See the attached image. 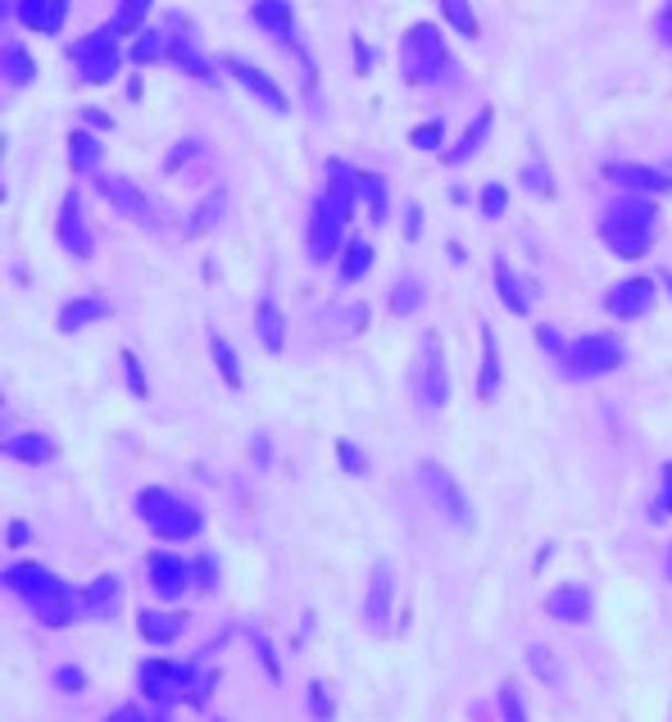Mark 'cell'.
I'll return each instance as SVG.
<instances>
[{
    "label": "cell",
    "mask_w": 672,
    "mask_h": 722,
    "mask_svg": "<svg viewBox=\"0 0 672 722\" xmlns=\"http://www.w3.org/2000/svg\"><path fill=\"white\" fill-rule=\"evenodd\" d=\"M105 722H146V713H141V709H132V704H128V709H119V713H110Z\"/></svg>",
    "instance_id": "obj_55"
},
{
    "label": "cell",
    "mask_w": 672,
    "mask_h": 722,
    "mask_svg": "<svg viewBox=\"0 0 672 722\" xmlns=\"http://www.w3.org/2000/svg\"><path fill=\"white\" fill-rule=\"evenodd\" d=\"M336 182H327V191L318 196L314 205V218H309V260L314 264H327L336 255V246H342V232L346 223L355 218V201H359V173H350L346 164H332L327 169Z\"/></svg>",
    "instance_id": "obj_1"
},
{
    "label": "cell",
    "mask_w": 672,
    "mask_h": 722,
    "mask_svg": "<svg viewBox=\"0 0 672 722\" xmlns=\"http://www.w3.org/2000/svg\"><path fill=\"white\" fill-rule=\"evenodd\" d=\"M604 173L618 182V186H628L637 191V196H650V191H668L672 186V169H641V164H604Z\"/></svg>",
    "instance_id": "obj_17"
},
{
    "label": "cell",
    "mask_w": 672,
    "mask_h": 722,
    "mask_svg": "<svg viewBox=\"0 0 672 722\" xmlns=\"http://www.w3.org/2000/svg\"><path fill=\"white\" fill-rule=\"evenodd\" d=\"M23 541H28V527H23V522H14V527H10V546H14V550H19V546H23Z\"/></svg>",
    "instance_id": "obj_58"
},
{
    "label": "cell",
    "mask_w": 672,
    "mask_h": 722,
    "mask_svg": "<svg viewBox=\"0 0 672 722\" xmlns=\"http://www.w3.org/2000/svg\"><path fill=\"white\" fill-rule=\"evenodd\" d=\"M446 141V123L441 119H431V123H418L414 132H409V146H418V151H437Z\"/></svg>",
    "instance_id": "obj_42"
},
{
    "label": "cell",
    "mask_w": 672,
    "mask_h": 722,
    "mask_svg": "<svg viewBox=\"0 0 672 722\" xmlns=\"http://www.w3.org/2000/svg\"><path fill=\"white\" fill-rule=\"evenodd\" d=\"M418 477H422V487H427V496H431V505H437L450 522H459V527H468L472 522V513H468V500H464V491H459V481L441 468V464H418Z\"/></svg>",
    "instance_id": "obj_11"
},
{
    "label": "cell",
    "mask_w": 672,
    "mask_h": 722,
    "mask_svg": "<svg viewBox=\"0 0 672 722\" xmlns=\"http://www.w3.org/2000/svg\"><path fill=\"white\" fill-rule=\"evenodd\" d=\"M123 373H128L132 396H136V400H151V382H146V373H141V364H136L132 350H123Z\"/></svg>",
    "instance_id": "obj_43"
},
{
    "label": "cell",
    "mask_w": 672,
    "mask_h": 722,
    "mask_svg": "<svg viewBox=\"0 0 672 722\" xmlns=\"http://www.w3.org/2000/svg\"><path fill=\"white\" fill-rule=\"evenodd\" d=\"M441 14L450 19V28H455L459 37H468V41L482 37V28H477V14H472L468 0H441Z\"/></svg>",
    "instance_id": "obj_36"
},
{
    "label": "cell",
    "mask_w": 672,
    "mask_h": 722,
    "mask_svg": "<svg viewBox=\"0 0 672 722\" xmlns=\"http://www.w3.org/2000/svg\"><path fill=\"white\" fill-rule=\"evenodd\" d=\"M500 391V355H496V332L482 323V382H477V400H496Z\"/></svg>",
    "instance_id": "obj_26"
},
{
    "label": "cell",
    "mask_w": 672,
    "mask_h": 722,
    "mask_svg": "<svg viewBox=\"0 0 672 722\" xmlns=\"http://www.w3.org/2000/svg\"><path fill=\"white\" fill-rule=\"evenodd\" d=\"M309 709H314V718H318V722H332V713H336V709H332V695H327V687H323V682H309Z\"/></svg>",
    "instance_id": "obj_47"
},
{
    "label": "cell",
    "mask_w": 672,
    "mask_h": 722,
    "mask_svg": "<svg viewBox=\"0 0 672 722\" xmlns=\"http://www.w3.org/2000/svg\"><path fill=\"white\" fill-rule=\"evenodd\" d=\"M169 60H173L182 73H191V78H214L210 60L196 51V41H191V37H169Z\"/></svg>",
    "instance_id": "obj_28"
},
{
    "label": "cell",
    "mask_w": 672,
    "mask_h": 722,
    "mask_svg": "<svg viewBox=\"0 0 672 722\" xmlns=\"http://www.w3.org/2000/svg\"><path fill=\"white\" fill-rule=\"evenodd\" d=\"M64 14H69V0H19V19L45 37H55L64 28Z\"/></svg>",
    "instance_id": "obj_19"
},
{
    "label": "cell",
    "mask_w": 672,
    "mask_h": 722,
    "mask_svg": "<svg viewBox=\"0 0 672 722\" xmlns=\"http://www.w3.org/2000/svg\"><path fill=\"white\" fill-rule=\"evenodd\" d=\"M672 513V468L663 472V496H659V505H654V518H668Z\"/></svg>",
    "instance_id": "obj_52"
},
{
    "label": "cell",
    "mask_w": 672,
    "mask_h": 722,
    "mask_svg": "<svg viewBox=\"0 0 672 722\" xmlns=\"http://www.w3.org/2000/svg\"><path fill=\"white\" fill-rule=\"evenodd\" d=\"M400 69H405V82L409 87H431V82H441L455 73V60L446 51V41L441 32L431 28V23H414L400 41Z\"/></svg>",
    "instance_id": "obj_4"
},
{
    "label": "cell",
    "mask_w": 672,
    "mask_h": 722,
    "mask_svg": "<svg viewBox=\"0 0 672 722\" xmlns=\"http://www.w3.org/2000/svg\"><path fill=\"white\" fill-rule=\"evenodd\" d=\"M496 286H500V301H505V309H509V314H527V309H532V296L522 292V282H518V273L509 268V260H505V255L496 260Z\"/></svg>",
    "instance_id": "obj_27"
},
{
    "label": "cell",
    "mask_w": 672,
    "mask_h": 722,
    "mask_svg": "<svg viewBox=\"0 0 672 722\" xmlns=\"http://www.w3.org/2000/svg\"><path fill=\"white\" fill-rule=\"evenodd\" d=\"M114 41H119V37H114L110 28H101V32H91V37H82V41L69 45V55H73V64L82 69L86 82H110V78L119 73V45H114Z\"/></svg>",
    "instance_id": "obj_9"
},
{
    "label": "cell",
    "mask_w": 672,
    "mask_h": 722,
    "mask_svg": "<svg viewBox=\"0 0 672 722\" xmlns=\"http://www.w3.org/2000/svg\"><path fill=\"white\" fill-rule=\"evenodd\" d=\"M418 305H422V286H418L414 277L396 282V292H391V314H414Z\"/></svg>",
    "instance_id": "obj_41"
},
{
    "label": "cell",
    "mask_w": 672,
    "mask_h": 722,
    "mask_svg": "<svg viewBox=\"0 0 672 722\" xmlns=\"http://www.w3.org/2000/svg\"><path fill=\"white\" fill-rule=\"evenodd\" d=\"M132 60H136V64L169 60V37H160V32H141L136 45H132Z\"/></svg>",
    "instance_id": "obj_40"
},
{
    "label": "cell",
    "mask_w": 672,
    "mask_h": 722,
    "mask_svg": "<svg viewBox=\"0 0 672 722\" xmlns=\"http://www.w3.org/2000/svg\"><path fill=\"white\" fill-rule=\"evenodd\" d=\"M500 718H505V722H527V709H522V695H518L513 682L500 687Z\"/></svg>",
    "instance_id": "obj_44"
},
{
    "label": "cell",
    "mask_w": 672,
    "mask_h": 722,
    "mask_svg": "<svg viewBox=\"0 0 672 722\" xmlns=\"http://www.w3.org/2000/svg\"><path fill=\"white\" fill-rule=\"evenodd\" d=\"M214 682H218L214 672L196 678V668H191V663H164V659H155V663L141 668V691H146L151 700H182V695L205 700Z\"/></svg>",
    "instance_id": "obj_6"
},
{
    "label": "cell",
    "mask_w": 672,
    "mask_h": 722,
    "mask_svg": "<svg viewBox=\"0 0 672 722\" xmlns=\"http://www.w3.org/2000/svg\"><path fill=\"white\" fill-rule=\"evenodd\" d=\"M69 164H73V173H95L101 169V141L91 132H73L69 136Z\"/></svg>",
    "instance_id": "obj_30"
},
{
    "label": "cell",
    "mask_w": 672,
    "mask_h": 722,
    "mask_svg": "<svg viewBox=\"0 0 672 722\" xmlns=\"http://www.w3.org/2000/svg\"><path fill=\"white\" fill-rule=\"evenodd\" d=\"M146 568H151V587H155L160 600H177L191 582H196V563H186L182 555H164V550H155V555L146 559Z\"/></svg>",
    "instance_id": "obj_13"
},
{
    "label": "cell",
    "mask_w": 672,
    "mask_h": 722,
    "mask_svg": "<svg viewBox=\"0 0 672 722\" xmlns=\"http://www.w3.org/2000/svg\"><path fill=\"white\" fill-rule=\"evenodd\" d=\"M391 600H396V563H373L368 577V596H364V628L387 637L391 632Z\"/></svg>",
    "instance_id": "obj_10"
},
{
    "label": "cell",
    "mask_w": 672,
    "mask_h": 722,
    "mask_svg": "<svg viewBox=\"0 0 672 722\" xmlns=\"http://www.w3.org/2000/svg\"><path fill=\"white\" fill-rule=\"evenodd\" d=\"M0 60H6V78L14 82V87H28L32 78H37V64L28 60V51L19 41H6V51H0Z\"/></svg>",
    "instance_id": "obj_32"
},
{
    "label": "cell",
    "mask_w": 672,
    "mask_h": 722,
    "mask_svg": "<svg viewBox=\"0 0 672 722\" xmlns=\"http://www.w3.org/2000/svg\"><path fill=\"white\" fill-rule=\"evenodd\" d=\"M95 191L123 214V218H132V223H141V227H155V210H151V201H146V191H141L136 182H128V177H101L95 182Z\"/></svg>",
    "instance_id": "obj_12"
},
{
    "label": "cell",
    "mask_w": 672,
    "mask_h": 722,
    "mask_svg": "<svg viewBox=\"0 0 672 722\" xmlns=\"http://www.w3.org/2000/svg\"><path fill=\"white\" fill-rule=\"evenodd\" d=\"M255 332H259V342H264L273 355L286 346V318H282V309H277L273 296L259 301V309H255Z\"/></svg>",
    "instance_id": "obj_23"
},
{
    "label": "cell",
    "mask_w": 672,
    "mask_h": 722,
    "mask_svg": "<svg viewBox=\"0 0 672 722\" xmlns=\"http://www.w3.org/2000/svg\"><path fill=\"white\" fill-rule=\"evenodd\" d=\"M546 613L559 618V622H587L591 618V591L578 587V582H568V587L546 596Z\"/></svg>",
    "instance_id": "obj_18"
},
{
    "label": "cell",
    "mask_w": 672,
    "mask_h": 722,
    "mask_svg": "<svg viewBox=\"0 0 672 722\" xmlns=\"http://www.w3.org/2000/svg\"><path fill=\"white\" fill-rule=\"evenodd\" d=\"M527 663H532V672H537L546 687H559L563 682V668H559V659H554L550 645H532V650H527Z\"/></svg>",
    "instance_id": "obj_38"
},
{
    "label": "cell",
    "mask_w": 672,
    "mask_h": 722,
    "mask_svg": "<svg viewBox=\"0 0 672 722\" xmlns=\"http://www.w3.org/2000/svg\"><path fill=\"white\" fill-rule=\"evenodd\" d=\"M368 268H373V246H368V241H350V246H346V260H342V282L350 286V282H359Z\"/></svg>",
    "instance_id": "obj_37"
},
{
    "label": "cell",
    "mask_w": 672,
    "mask_h": 722,
    "mask_svg": "<svg viewBox=\"0 0 672 722\" xmlns=\"http://www.w3.org/2000/svg\"><path fill=\"white\" fill-rule=\"evenodd\" d=\"M95 318H110V301L105 296H78V301H69L60 309V332H78V327H86Z\"/></svg>",
    "instance_id": "obj_22"
},
{
    "label": "cell",
    "mask_w": 672,
    "mask_h": 722,
    "mask_svg": "<svg viewBox=\"0 0 672 722\" xmlns=\"http://www.w3.org/2000/svg\"><path fill=\"white\" fill-rule=\"evenodd\" d=\"M146 10H151V0H123L119 14H114V23H110V32H114V37L141 32V19H146Z\"/></svg>",
    "instance_id": "obj_39"
},
{
    "label": "cell",
    "mask_w": 672,
    "mask_h": 722,
    "mask_svg": "<svg viewBox=\"0 0 672 722\" xmlns=\"http://www.w3.org/2000/svg\"><path fill=\"white\" fill-rule=\"evenodd\" d=\"M82 119H86V123H95V128H114V119H110V114H101L95 105H86V110H82Z\"/></svg>",
    "instance_id": "obj_56"
},
{
    "label": "cell",
    "mask_w": 672,
    "mask_h": 722,
    "mask_svg": "<svg viewBox=\"0 0 672 722\" xmlns=\"http://www.w3.org/2000/svg\"><path fill=\"white\" fill-rule=\"evenodd\" d=\"M405 232H409V236L422 232V210H418V205H409V223H405Z\"/></svg>",
    "instance_id": "obj_57"
},
{
    "label": "cell",
    "mask_w": 672,
    "mask_h": 722,
    "mask_svg": "<svg viewBox=\"0 0 672 722\" xmlns=\"http://www.w3.org/2000/svg\"><path fill=\"white\" fill-rule=\"evenodd\" d=\"M196 146H201V141H177V151L169 155V164H164V169H169V173H177V169H182L191 155H196Z\"/></svg>",
    "instance_id": "obj_50"
},
{
    "label": "cell",
    "mask_w": 672,
    "mask_h": 722,
    "mask_svg": "<svg viewBox=\"0 0 672 722\" xmlns=\"http://www.w3.org/2000/svg\"><path fill=\"white\" fill-rule=\"evenodd\" d=\"M136 628H141V637H146L151 645H173L177 637H182V628H186V613H160V609H146L136 618Z\"/></svg>",
    "instance_id": "obj_21"
},
{
    "label": "cell",
    "mask_w": 672,
    "mask_h": 722,
    "mask_svg": "<svg viewBox=\"0 0 672 722\" xmlns=\"http://www.w3.org/2000/svg\"><path fill=\"white\" fill-rule=\"evenodd\" d=\"M6 587L32 604V613L45 622V628H64L73 618V609H82V596H73L55 572H45L37 563H14L6 572Z\"/></svg>",
    "instance_id": "obj_2"
},
{
    "label": "cell",
    "mask_w": 672,
    "mask_h": 722,
    "mask_svg": "<svg viewBox=\"0 0 672 722\" xmlns=\"http://www.w3.org/2000/svg\"><path fill=\"white\" fill-rule=\"evenodd\" d=\"M210 350H214V364H218V373H223V382L232 391H242L246 387V373H242V364H236V355H232V346L223 342V336H214L210 342Z\"/></svg>",
    "instance_id": "obj_35"
},
{
    "label": "cell",
    "mask_w": 672,
    "mask_h": 722,
    "mask_svg": "<svg viewBox=\"0 0 672 722\" xmlns=\"http://www.w3.org/2000/svg\"><path fill=\"white\" fill-rule=\"evenodd\" d=\"M55 687H60L64 695H78V691L86 687V672H82V668H60V672H55Z\"/></svg>",
    "instance_id": "obj_48"
},
{
    "label": "cell",
    "mask_w": 672,
    "mask_h": 722,
    "mask_svg": "<svg viewBox=\"0 0 672 722\" xmlns=\"http://www.w3.org/2000/svg\"><path fill=\"white\" fill-rule=\"evenodd\" d=\"M136 513H141V522H146L160 541H191V537H201V513H196V505L177 500L173 491H160V487L141 491L136 496Z\"/></svg>",
    "instance_id": "obj_5"
},
{
    "label": "cell",
    "mask_w": 672,
    "mask_h": 722,
    "mask_svg": "<svg viewBox=\"0 0 672 722\" xmlns=\"http://www.w3.org/2000/svg\"><path fill=\"white\" fill-rule=\"evenodd\" d=\"M223 210H227V196H223V191L205 196V205H201L196 214H191V223H186V236H201V232L218 227V223H223Z\"/></svg>",
    "instance_id": "obj_33"
},
{
    "label": "cell",
    "mask_w": 672,
    "mask_h": 722,
    "mask_svg": "<svg viewBox=\"0 0 672 722\" xmlns=\"http://www.w3.org/2000/svg\"><path fill=\"white\" fill-rule=\"evenodd\" d=\"M60 246L73 255V260H91L95 251V236L82 218V201H78V191H69L64 205H60Z\"/></svg>",
    "instance_id": "obj_15"
},
{
    "label": "cell",
    "mask_w": 672,
    "mask_h": 722,
    "mask_svg": "<svg viewBox=\"0 0 672 722\" xmlns=\"http://www.w3.org/2000/svg\"><path fill=\"white\" fill-rule=\"evenodd\" d=\"M654 205L641 201V196H628V201H618L604 218H600V236H604V246L618 255V260H641L650 251V241H654Z\"/></svg>",
    "instance_id": "obj_3"
},
{
    "label": "cell",
    "mask_w": 672,
    "mask_h": 722,
    "mask_svg": "<svg viewBox=\"0 0 672 722\" xmlns=\"http://www.w3.org/2000/svg\"><path fill=\"white\" fill-rule=\"evenodd\" d=\"M650 305H654V277H628L604 296V309L613 318H641Z\"/></svg>",
    "instance_id": "obj_16"
},
{
    "label": "cell",
    "mask_w": 672,
    "mask_h": 722,
    "mask_svg": "<svg viewBox=\"0 0 672 722\" xmlns=\"http://www.w3.org/2000/svg\"><path fill=\"white\" fill-rule=\"evenodd\" d=\"M255 650H259V659H264V668H268V678L277 682V678H282V668H277V659H273V650H268L264 637H255Z\"/></svg>",
    "instance_id": "obj_53"
},
{
    "label": "cell",
    "mask_w": 672,
    "mask_h": 722,
    "mask_svg": "<svg viewBox=\"0 0 672 722\" xmlns=\"http://www.w3.org/2000/svg\"><path fill=\"white\" fill-rule=\"evenodd\" d=\"M323 327H332L336 336H350L359 327H368V305H346V309H327Z\"/></svg>",
    "instance_id": "obj_34"
},
{
    "label": "cell",
    "mask_w": 672,
    "mask_h": 722,
    "mask_svg": "<svg viewBox=\"0 0 672 722\" xmlns=\"http://www.w3.org/2000/svg\"><path fill=\"white\" fill-rule=\"evenodd\" d=\"M223 69H227L236 82H242V87L255 95V101H259L268 114H286V95H282V87H277L264 69H255V64H246V60H236V55H227Z\"/></svg>",
    "instance_id": "obj_14"
},
{
    "label": "cell",
    "mask_w": 672,
    "mask_h": 722,
    "mask_svg": "<svg viewBox=\"0 0 672 722\" xmlns=\"http://www.w3.org/2000/svg\"><path fill=\"white\" fill-rule=\"evenodd\" d=\"M522 182H527V186H532V191H537V196H546V201L554 196V182H550V169H541V160H532V164H527V169H522Z\"/></svg>",
    "instance_id": "obj_45"
},
{
    "label": "cell",
    "mask_w": 672,
    "mask_h": 722,
    "mask_svg": "<svg viewBox=\"0 0 672 722\" xmlns=\"http://www.w3.org/2000/svg\"><path fill=\"white\" fill-rule=\"evenodd\" d=\"M359 201L368 205V218L373 223H387V182H381L377 173H359Z\"/></svg>",
    "instance_id": "obj_31"
},
{
    "label": "cell",
    "mask_w": 672,
    "mask_h": 722,
    "mask_svg": "<svg viewBox=\"0 0 672 722\" xmlns=\"http://www.w3.org/2000/svg\"><path fill=\"white\" fill-rule=\"evenodd\" d=\"M414 396H418V409H422V414L446 409V400H450L446 355H441V342H437V336H422V346H418V364H414Z\"/></svg>",
    "instance_id": "obj_8"
},
{
    "label": "cell",
    "mask_w": 672,
    "mask_h": 722,
    "mask_svg": "<svg viewBox=\"0 0 672 722\" xmlns=\"http://www.w3.org/2000/svg\"><path fill=\"white\" fill-rule=\"evenodd\" d=\"M0 450H6L10 459H23V464H51L55 459V446L51 441H41V437H6V446H0Z\"/></svg>",
    "instance_id": "obj_29"
},
{
    "label": "cell",
    "mask_w": 672,
    "mask_h": 722,
    "mask_svg": "<svg viewBox=\"0 0 672 722\" xmlns=\"http://www.w3.org/2000/svg\"><path fill=\"white\" fill-rule=\"evenodd\" d=\"M336 455H342V464H346V472H355V477H364L368 472V459L350 446V441H342V446H336Z\"/></svg>",
    "instance_id": "obj_49"
},
{
    "label": "cell",
    "mask_w": 672,
    "mask_h": 722,
    "mask_svg": "<svg viewBox=\"0 0 672 722\" xmlns=\"http://www.w3.org/2000/svg\"><path fill=\"white\" fill-rule=\"evenodd\" d=\"M251 19H255L268 37H277V41H286V37H292V28H296L292 0H255V6H251Z\"/></svg>",
    "instance_id": "obj_20"
},
{
    "label": "cell",
    "mask_w": 672,
    "mask_h": 722,
    "mask_svg": "<svg viewBox=\"0 0 672 722\" xmlns=\"http://www.w3.org/2000/svg\"><path fill=\"white\" fill-rule=\"evenodd\" d=\"M622 359H628V350H622V342H618L613 332H591V336L572 342L559 355V364H563L568 377H600V373L622 368Z\"/></svg>",
    "instance_id": "obj_7"
},
{
    "label": "cell",
    "mask_w": 672,
    "mask_h": 722,
    "mask_svg": "<svg viewBox=\"0 0 672 722\" xmlns=\"http://www.w3.org/2000/svg\"><path fill=\"white\" fill-rule=\"evenodd\" d=\"M668 577H672V559H668Z\"/></svg>",
    "instance_id": "obj_59"
},
{
    "label": "cell",
    "mask_w": 672,
    "mask_h": 722,
    "mask_svg": "<svg viewBox=\"0 0 672 722\" xmlns=\"http://www.w3.org/2000/svg\"><path fill=\"white\" fill-rule=\"evenodd\" d=\"M196 587H201V591H214V559H210V555L196 559Z\"/></svg>",
    "instance_id": "obj_51"
},
{
    "label": "cell",
    "mask_w": 672,
    "mask_h": 722,
    "mask_svg": "<svg viewBox=\"0 0 672 722\" xmlns=\"http://www.w3.org/2000/svg\"><path fill=\"white\" fill-rule=\"evenodd\" d=\"M119 600H123V582H119V577H95V582L82 591V609L95 613V618H101V613H114Z\"/></svg>",
    "instance_id": "obj_24"
},
{
    "label": "cell",
    "mask_w": 672,
    "mask_h": 722,
    "mask_svg": "<svg viewBox=\"0 0 672 722\" xmlns=\"http://www.w3.org/2000/svg\"><path fill=\"white\" fill-rule=\"evenodd\" d=\"M491 123H496V114H491V110H482V114H477V123L464 132V141H459V146H455V151H446L441 160H446V164H464V160H472L477 151L487 146V136H491Z\"/></svg>",
    "instance_id": "obj_25"
},
{
    "label": "cell",
    "mask_w": 672,
    "mask_h": 722,
    "mask_svg": "<svg viewBox=\"0 0 672 722\" xmlns=\"http://www.w3.org/2000/svg\"><path fill=\"white\" fill-rule=\"evenodd\" d=\"M654 32L663 37V45H672V0H668V6H663V14L654 19Z\"/></svg>",
    "instance_id": "obj_54"
},
{
    "label": "cell",
    "mask_w": 672,
    "mask_h": 722,
    "mask_svg": "<svg viewBox=\"0 0 672 722\" xmlns=\"http://www.w3.org/2000/svg\"><path fill=\"white\" fill-rule=\"evenodd\" d=\"M505 205H509V186H505V182H491V186L482 191V214H487V218H500Z\"/></svg>",
    "instance_id": "obj_46"
}]
</instances>
